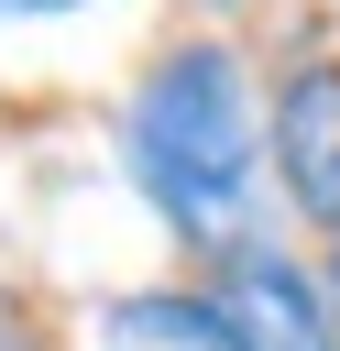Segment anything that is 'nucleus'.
Returning a JSON list of instances; mask_svg holds the SVG:
<instances>
[{
  "label": "nucleus",
  "instance_id": "nucleus-1",
  "mask_svg": "<svg viewBox=\"0 0 340 351\" xmlns=\"http://www.w3.org/2000/svg\"><path fill=\"white\" fill-rule=\"evenodd\" d=\"M121 176L175 241H241L263 197V110L230 44H165L121 99Z\"/></svg>",
  "mask_w": 340,
  "mask_h": 351
},
{
  "label": "nucleus",
  "instance_id": "nucleus-2",
  "mask_svg": "<svg viewBox=\"0 0 340 351\" xmlns=\"http://www.w3.org/2000/svg\"><path fill=\"white\" fill-rule=\"evenodd\" d=\"M208 307L230 318L241 351H340L329 285H307V263H285V252H263V241H241V252L219 263V296H208Z\"/></svg>",
  "mask_w": 340,
  "mask_h": 351
},
{
  "label": "nucleus",
  "instance_id": "nucleus-3",
  "mask_svg": "<svg viewBox=\"0 0 340 351\" xmlns=\"http://www.w3.org/2000/svg\"><path fill=\"white\" fill-rule=\"evenodd\" d=\"M274 176H285L296 219L340 241V55H318L274 88Z\"/></svg>",
  "mask_w": 340,
  "mask_h": 351
},
{
  "label": "nucleus",
  "instance_id": "nucleus-4",
  "mask_svg": "<svg viewBox=\"0 0 340 351\" xmlns=\"http://www.w3.org/2000/svg\"><path fill=\"white\" fill-rule=\"evenodd\" d=\"M55 11H88V0H0V22H55Z\"/></svg>",
  "mask_w": 340,
  "mask_h": 351
},
{
  "label": "nucleus",
  "instance_id": "nucleus-5",
  "mask_svg": "<svg viewBox=\"0 0 340 351\" xmlns=\"http://www.w3.org/2000/svg\"><path fill=\"white\" fill-rule=\"evenodd\" d=\"M0 351H33V340H22V307H11V296H0Z\"/></svg>",
  "mask_w": 340,
  "mask_h": 351
},
{
  "label": "nucleus",
  "instance_id": "nucleus-6",
  "mask_svg": "<svg viewBox=\"0 0 340 351\" xmlns=\"http://www.w3.org/2000/svg\"><path fill=\"white\" fill-rule=\"evenodd\" d=\"M329 318H340V263H329Z\"/></svg>",
  "mask_w": 340,
  "mask_h": 351
},
{
  "label": "nucleus",
  "instance_id": "nucleus-7",
  "mask_svg": "<svg viewBox=\"0 0 340 351\" xmlns=\"http://www.w3.org/2000/svg\"><path fill=\"white\" fill-rule=\"evenodd\" d=\"M219 11H241V0H219Z\"/></svg>",
  "mask_w": 340,
  "mask_h": 351
}]
</instances>
